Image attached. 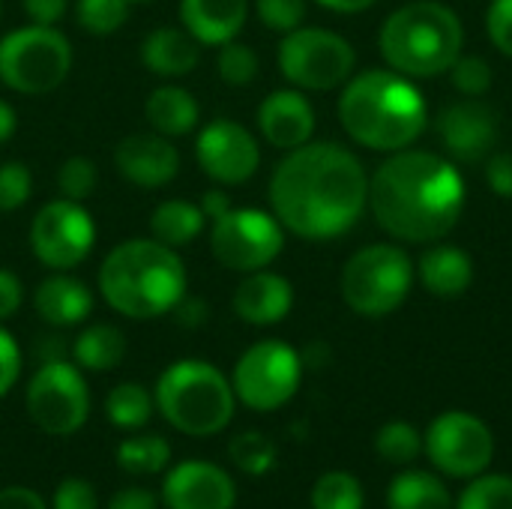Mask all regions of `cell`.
I'll return each instance as SVG.
<instances>
[{
    "label": "cell",
    "mask_w": 512,
    "mask_h": 509,
    "mask_svg": "<svg viewBox=\"0 0 512 509\" xmlns=\"http://www.w3.org/2000/svg\"><path fill=\"white\" fill-rule=\"evenodd\" d=\"M369 207V174L342 144L309 141L276 165L270 177V213L303 240L348 234Z\"/></svg>",
    "instance_id": "obj_1"
},
{
    "label": "cell",
    "mask_w": 512,
    "mask_h": 509,
    "mask_svg": "<svg viewBox=\"0 0 512 509\" xmlns=\"http://www.w3.org/2000/svg\"><path fill=\"white\" fill-rule=\"evenodd\" d=\"M369 207L378 225L405 243L444 240L465 210L459 168L429 150H396L369 177Z\"/></svg>",
    "instance_id": "obj_2"
},
{
    "label": "cell",
    "mask_w": 512,
    "mask_h": 509,
    "mask_svg": "<svg viewBox=\"0 0 512 509\" xmlns=\"http://www.w3.org/2000/svg\"><path fill=\"white\" fill-rule=\"evenodd\" d=\"M189 273L177 249L153 237L117 243L99 264L102 300L129 321H153L186 297Z\"/></svg>",
    "instance_id": "obj_3"
},
{
    "label": "cell",
    "mask_w": 512,
    "mask_h": 509,
    "mask_svg": "<svg viewBox=\"0 0 512 509\" xmlns=\"http://www.w3.org/2000/svg\"><path fill=\"white\" fill-rule=\"evenodd\" d=\"M339 123L351 141L378 153H396L423 135L429 108L408 75L396 69H369L345 81Z\"/></svg>",
    "instance_id": "obj_4"
},
{
    "label": "cell",
    "mask_w": 512,
    "mask_h": 509,
    "mask_svg": "<svg viewBox=\"0 0 512 509\" xmlns=\"http://www.w3.org/2000/svg\"><path fill=\"white\" fill-rule=\"evenodd\" d=\"M378 45L390 69L408 78H435L450 72L465 51V27L450 6L414 0L387 15Z\"/></svg>",
    "instance_id": "obj_5"
},
{
    "label": "cell",
    "mask_w": 512,
    "mask_h": 509,
    "mask_svg": "<svg viewBox=\"0 0 512 509\" xmlns=\"http://www.w3.org/2000/svg\"><path fill=\"white\" fill-rule=\"evenodd\" d=\"M156 411L183 435L210 438L219 435L237 408L231 378H225L207 360H177L171 363L153 390Z\"/></svg>",
    "instance_id": "obj_6"
},
{
    "label": "cell",
    "mask_w": 512,
    "mask_h": 509,
    "mask_svg": "<svg viewBox=\"0 0 512 509\" xmlns=\"http://www.w3.org/2000/svg\"><path fill=\"white\" fill-rule=\"evenodd\" d=\"M414 264L396 243H372L348 258L339 291L351 312L363 318L393 315L411 294Z\"/></svg>",
    "instance_id": "obj_7"
},
{
    "label": "cell",
    "mask_w": 512,
    "mask_h": 509,
    "mask_svg": "<svg viewBox=\"0 0 512 509\" xmlns=\"http://www.w3.org/2000/svg\"><path fill=\"white\" fill-rule=\"evenodd\" d=\"M72 42L57 27L27 24L0 36V84L24 96L57 90L72 72Z\"/></svg>",
    "instance_id": "obj_8"
},
{
    "label": "cell",
    "mask_w": 512,
    "mask_h": 509,
    "mask_svg": "<svg viewBox=\"0 0 512 509\" xmlns=\"http://www.w3.org/2000/svg\"><path fill=\"white\" fill-rule=\"evenodd\" d=\"M303 381V354L282 339H261L240 354L231 387L240 405L270 414L285 408Z\"/></svg>",
    "instance_id": "obj_9"
},
{
    "label": "cell",
    "mask_w": 512,
    "mask_h": 509,
    "mask_svg": "<svg viewBox=\"0 0 512 509\" xmlns=\"http://www.w3.org/2000/svg\"><path fill=\"white\" fill-rule=\"evenodd\" d=\"M354 45L324 27H297L279 42V72L297 90H333L354 75Z\"/></svg>",
    "instance_id": "obj_10"
},
{
    "label": "cell",
    "mask_w": 512,
    "mask_h": 509,
    "mask_svg": "<svg viewBox=\"0 0 512 509\" xmlns=\"http://www.w3.org/2000/svg\"><path fill=\"white\" fill-rule=\"evenodd\" d=\"M285 249L282 222L258 207H231L210 222V252L234 273H255L270 267Z\"/></svg>",
    "instance_id": "obj_11"
},
{
    "label": "cell",
    "mask_w": 512,
    "mask_h": 509,
    "mask_svg": "<svg viewBox=\"0 0 512 509\" xmlns=\"http://www.w3.org/2000/svg\"><path fill=\"white\" fill-rule=\"evenodd\" d=\"M27 417L45 435H75L90 417V390L75 363L63 357L39 363L27 384Z\"/></svg>",
    "instance_id": "obj_12"
},
{
    "label": "cell",
    "mask_w": 512,
    "mask_h": 509,
    "mask_svg": "<svg viewBox=\"0 0 512 509\" xmlns=\"http://www.w3.org/2000/svg\"><path fill=\"white\" fill-rule=\"evenodd\" d=\"M423 453L444 477L474 480L492 468L495 435L486 420L471 411H444L429 423L423 435Z\"/></svg>",
    "instance_id": "obj_13"
},
{
    "label": "cell",
    "mask_w": 512,
    "mask_h": 509,
    "mask_svg": "<svg viewBox=\"0 0 512 509\" xmlns=\"http://www.w3.org/2000/svg\"><path fill=\"white\" fill-rule=\"evenodd\" d=\"M96 246V222L81 201L54 198L42 204L30 222L33 258L48 270H72L90 258Z\"/></svg>",
    "instance_id": "obj_14"
},
{
    "label": "cell",
    "mask_w": 512,
    "mask_h": 509,
    "mask_svg": "<svg viewBox=\"0 0 512 509\" xmlns=\"http://www.w3.org/2000/svg\"><path fill=\"white\" fill-rule=\"evenodd\" d=\"M198 168L219 186L249 183L261 165L258 138L237 120L219 117L207 123L195 138Z\"/></svg>",
    "instance_id": "obj_15"
},
{
    "label": "cell",
    "mask_w": 512,
    "mask_h": 509,
    "mask_svg": "<svg viewBox=\"0 0 512 509\" xmlns=\"http://www.w3.org/2000/svg\"><path fill=\"white\" fill-rule=\"evenodd\" d=\"M438 138L444 141L447 153L459 162H480L492 153L501 135V117L483 99L465 96L450 102L435 120Z\"/></svg>",
    "instance_id": "obj_16"
},
{
    "label": "cell",
    "mask_w": 512,
    "mask_h": 509,
    "mask_svg": "<svg viewBox=\"0 0 512 509\" xmlns=\"http://www.w3.org/2000/svg\"><path fill=\"white\" fill-rule=\"evenodd\" d=\"M162 501L168 509H234L237 486L225 468L204 459H189L168 471Z\"/></svg>",
    "instance_id": "obj_17"
},
{
    "label": "cell",
    "mask_w": 512,
    "mask_h": 509,
    "mask_svg": "<svg viewBox=\"0 0 512 509\" xmlns=\"http://www.w3.org/2000/svg\"><path fill=\"white\" fill-rule=\"evenodd\" d=\"M114 168L141 189H162L180 174V153L159 132H132L114 147Z\"/></svg>",
    "instance_id": "obj_18"
},
{
    "label": "cell",
    "mask_w": 512,
    "mask_h": 509,
    "mask_svg": "<svg viewBox=\"0 0 512 509\" xmlns=\"http://www.w3.org/2000/svg\"><path fill=\"white\" fill-rule=\"evenodd\" d=\"M258 132L264 141L276 150H297L312 141L315 132V108L306 99L303 90L285 87L273 90L261 105H258Z\"/></svg>",
    "instance_id": "obj_19"
},
{
    "label": "cell",
    "mask_w": 512,
    "mask_h": 509,
    "mask_svg": "<svg viewBox=\"0 0 512 509\" xmlns=\"http://www.w3.org/2000/svg\"><path fill=\"white\" fill-rule=\"evenodd\" d=\"M231 309L240 321H246L252 327H273L291 315L294 285L267 267L246 273V279L234 288Z\"/></svg>",
    "instance_id": "obj_20"
},
{
    "label": "cell",
    "mask_w": 512,
    "mask_h": 509,
    "mask_svg": "<svg viewBox=\"0 0 512 509\" xmlns=\"http://www.w3.org/2000/svg\"><path fill=\"white\" fill-rule=\"evenodd\" d=\"M33 309L51 327H75L90 318L93 291L72 270H51L33 291Z\"/></svg>",
    "instance_id": "obj_21"
},
{
    "label": "cell",
    "mask_w": 512,
    "mask_h": 509,
    "mask_svg": "<svg viewBox=\"0 0 512 509\" xmlns=\"http://www.w3.org/2000/svg\"><path fill=\"white\" fill-rule=\"evenodd\" d=\"M249 0H180V27L198 45H225L240 36Z\"/></svg>",
    "instance_id": "obj_22"
},
{
    "label": "cell",
    "mask_w": 512,
    "mask_h": 509,
    "mask_svg": "<svg viewBox=\"0 0 512 509\" xmlns=\"http://www.w3.org/2000/svg\"><path fill=\"white\" fill-rule=\"evenodd\" d=\"M141 63L156 75V78H183L189 75L198 60H201V51H198V42L183 30V27H153L144 39H141Z\"/></svg>",
    "instance_id": "obj_23"
},
{
    "label": "cell",
    "mask_w": 512,
    "mask_h": 509,
    "mask_svg": "<svg viewBox=\"0 0 512 509\" xmlns=\"http://www.w3.org/2000/svg\"><path fill=\"white\" fill-rule=\"evenodd\" d=\"M420 282L432 297H462L474 282V258L459 246L438 243L420 258Z\"/></svg>",
    "instance_id": "obj_24"
},
{
    "label": "cell",
    "mask_w": 512,
    "mask_h": 509,
    "mask_svg": "<svg viewBox=\"0 0 512 509\" xmlns=\"http://www.w3.org/2000/svg\"><path fill=\"white\" fill-rule=\"evenodd\" d=\"M144 117L150 123L153 132L165 135V138H183L189 132L198 129L201 120V108L195 93H189L180 84H162L156 87L147 102H144Z\"/></svg>",
    "instance_id": "obj_25"
},
{
    "label": "cell",
    "mask_w": 512,
    "mask_h": 509,
    "mask_svg": "<svg viewBox=\"0 0 512 509\" xmlns=\"http://www.w3.org/2000/svg\"><path fill=\"white\" fill-rule=\"evenodd\" d=\"M204 228H207V216L201 213V207L183 198H168L156 204V210L150 213V237L177 252L192 240H198Z\"/></svg>",
    "instance_id": "obj_26"
},
{
    "label": "cell",
    "mask_w": 512,
    "mask_h": 509,
    "mask_svg": "<svg viewBox=\"0 0 512 509\" xmlns=\"http://www.w3.org/2000/svg\"><path fill=\"white\" fill-rule=\"evenodd\" d=\"M387 509H456V501L438 474L402 471L387 486Z\"/></svg>",
    "instance_id": "obj_27"
},
{
    "label": "cell",
    "mask_w": 512,
    "mask_h": 509,
    "mask_svg": "<svg viewBox=\"0 0 512 509\" xmlns=\"http://www.w3.org/2000/svg\"><path fill=\"white\" fill-rule=\"evenodd\" d=\"M72 357L78 369L111 372L126 357V336L114 324H90L72 342Z\"/></svg>",
    "instance_id": "obj_28"
},
{
    "label": "cell",
    "mask_w": 512,
    "mask_h": 509,
    "mask_svg": "<svg viewBox=\"0 0 512 509\" xmlns=\"http://www.w3.org/2000/svg\"><path fill=\"white\" fill-rule=\"evenodd\" d=\"M153 411H156L153 393H147L135 381H123V384L111 387V393L105 396V417L114 429H123V432L144 429L150 423Z\"/></svg>",
    "instance_id": "obj_29"
},
{
    "label": "cell",
    "mask_w": 512,
    "mask_h": 509,
    "mask_svg": "<svg viewBox=\"0 0 512 509\" xmlns=\"http://www.w3.org/2000/svg\"><path fill=\"white\" fill-rule=\"evenodd\" d=\"M171 462V444L162 435H135L117 447V465L126 474H159Z\"/></svg>",
    "instance_id": "obj_30"
},
{
    "label": "cell",
    "mask_w": 512,
    "mask_h": 509,
    "mask_svg": "<svg viewBox=\"0 0 512 509\" xmlns=\"http://www.w3.org/2000/svg\"><path fill=\"white\" fill-rule=\"evenodd\" d=\"M378 456L393 468H408L423 456V435L408 420H390L375 435Z\"/></svg>",
    "instance_id": "obj_31"
},
{
    "label": "cell",
    "mask_w": 512,
    "mask_h": 509,
    "mask_svg": "<svg viewBox=\"0 0 512 509\" xmlns=\"http://www.w3.org/2000/svg\"><path fill=\"white\" fill-rule=\"evenodd\" d=\"M228 456H231L234 468L243 471L246 477H264L279 462V450L264 432H240L228 444Z\"/></svg>",
    "instance_id": "obj_32"
},
{
    "label": "cell",
    "mask_w": 512,
    "mask_h": 509,
    "mask_svg": "<svg viewBox=\"0 0 512 509\" xmlns=\"http://www.w3.org/2000/svg\"><path fill=\"white\" fill-rule=\"evenodd\" d=\"M366 492L348 471H327L312 486V509H363Z\"/></svg>",
    "instance_id": "obj_33"
},
{
    "label": "cell",
    "mask_w": 512,
    "mask_h": 509,
    "mask_svg": "<svg viewBox=\"0 0 512 509\" xmlns=\"http://www.w3.org/2000/svg\"><path fill=\"white\" fill-rule=\"evenodd\" d=\"M129 0H75V21L90 36H111L129 18Z\"/></svg>",
    "instance_id": "obj_34"
},
{
    "label": "cell",
    "mask_w": 512,
    "mask_h": 509,
    "mask_svg": "<svg viewBox=\"0 0 512 509\" xmlns=\"http://www.w3.org/2000/svg\"><path fill=\"white\" fill-rule=\"evenodd\" d=\"M456 509H512V477L507 474H480L468 480L459 495Z\"/></svg>",
    "instance_id": "obj_35"
},
{
    "label": "cell",
    "mask_w": 512,
    "mask_h": 509,
    "mask_svg": "<svg viewBox=\"0 0 512 509\" xmlns=\"http://www.w3.org/2000/svg\"><path fill=\"white\" fill-rule=\"evenodd\" d=\"M258 69H261V60L255 54L252 45H243L237 39L219 45V57H216V72L225 84L231 87H246L258 78Z\"/></svg>",
    "instance_id": "obj_36"
},
{
    "label": "cell",
    "mask_w": 512,
    "mask_h": 509,
    "mask_svg": "<svg viewBox=\"0 0 512 509\" xmlns=\"http://www.w3.org/2000/svg\"><path fill=\"white\" fill-rule=\"evenodd\" d=\"M96 183H99V171L87 156H69L57 168V192H60V198L84 204L93 195Z\"/></svg>",
    "instance_id": "obj_37"
},
{
    "label": "cell",
    "mask_w": 512,
    "mask_h": 509,
    "mask_svg": "<svg viewBox=\"0 0 512 509\" xmlns=\"http://www.w3.org/2000/svg\"><path fill=\"white\" fill-rule=\"evenodd\" d=\"M450 78H453V87L462 93V96H486L492 81H495V72L489 66V60H483L480 54H459V60L450 66Z\"/></svg>",
    "instance_id": "obj_38"
},
{
    "label": "cell",
    "mask_w": 512,
    "mask_h": 509,
    "mask_svg": "<svg viewBox=\"0 0 512 509\" xmlns=\"http://www.w3.org/2000/svg\"><path fill=\"white\" fill-rule=\"evenodd\" d=\"M33 195V174L24 162L0 165V213L21 210Z\"/></svg>",
    "instance_id": "obj_39"
},
{
    "label": "cell",
    "mask_w": 512,
    "mask_h": 509,
    "mask_svg": "<svg viewBox=\"0 0 512 509\" xmlns=\"http://www.w3.org/2000/svg\"><path fill=\"white\" fill-rule=\"evenodd\" d=\"M258 21L273 33H291L303 27L306 18V0H255Z\"/></svg>",
    "instance_id": "obj_40"
},
{
    "label": "cell",
    "mask_w": 512,
    "mask_h": 509,
    "mask_svg": "<svg viewBox=\"0 0 512 509\" xmlns=\"http://www.w3.org/2000/svg\"><path fill=\"white\" fill-rule=\"evenodd\" d=\"M486 33L501 54L512 57V0H492L486 12Z\"/></svg>",
    "instance_id": "obj_41"
},
{
    "label": "cell",
    "mask_w": 512,
    "mask_h": 509,
    "mask_svg": "<svg viewBox=\"0 0 512 509\" xmlns=\"http://www.w3.org/2000/svg\"><path fill=\"white\" fill-rule=\"evenodd\" d=\"M54 509H99L96 501V489L81 480V477H66L57 489H54Z\"/></svg>",
    "instance_id": "obj_42"
},
{
    "label": "cell",
    "mask_w": 512,
    "mask_h": 509,
    "mask_svg": "<svg viewBox=\"0 0 512 509\" xmlns=\"http://www.w3.org/2000/svg\"><path fill=\"white\" fill-rule=\"evenodd\" d=\"M21 375V348L12 333L0 324V399L18 384Z\"/></svg>",
    "instance_id": "obj_43"
},
{
    "label": "cell",
    "mask_w": 512,
    "mask_h": 509,
    "mask_svg": "<svg viewBox=\"0 0 512 509\" xmlns=\"http://www.w3.org/2000/svg\"><path fill=\"white\" fill-rule=\"evenodd\" d=\"M21 9L30 24L57 27L63 15L69 12V0H21Z\"/></svg>",
    "instance_id": "obj_44"
},
{
    "label": "cell",
    "mask_w": 512,
    "mask_h": 509,
    "mask_svg": "<svg viewBox=\"0 0 512 509\" xmlns=\"http://www.w3.org/2000/svg\"><path fill=\"white\" fill-rule=\"evenodd\" d=\"M486 183L492 186L495 195L512 198V153H492L486 165Z\"/></svg>",
    "instance_id": "obj_45"
},
{
    "label": "cell",
    "mask_w": 512,
    "mask_h": 509,
    "mask_svg": "<svg viewBox=\"0 0 512 509\" xmlns=\"http://www.w3.org/2000/svg\"><path fill=\"white\" fill-rule=\"evenodd\" d=\"M21 303H24V285H21V279L12 270L0 267V324L9 321L21 309Z\"/></svg>",
    "instance_id": "obj_46"
},
{
    "label": "cell",
    "mask_w": 512,
    "mask_h": 509,
    "mask_svg": "<svg viewBox=\"0 0 512 509\" xmlns=\"http://www.w3.org/2000/svg\"><path fill=\"white\" fill-rule=\"evenodd\" d=\"M0 509H48L42 495L27 486H9L0 489Z\"/></svg>",
    "instance_id": "obj_47"
},
{
    "label": "cell",
    "mask_w": 512,
    "mask_h": 509,
    "mask_svg": "<svg viewBox=\"0 0 512 509\" xmlns=\"http://www.w3.org/2000/svg\"><path fill=\"white\" fill-rule=\"evenodd\" d=\"M108 509H159V504H156V495L150 489L129 486V489H120L108 501Z\"/></svg>",
    "instance_id": "obj_48"
},
{
    "label": "cell",
    "mask_w": 512,
    "mask_h": 509,
    "mask_svg": "<svg viewBox=\"0 0 512 509\" xmlns=\"http://www.w3.org/2000/svg\"><path fill=\"white\" fill-rule=\"evenodd\" d=\"M174 318H177V324H183V327H201L204 321H207V306H204V300H198V297H183L177 306H174Z\"/></svg>",
    "instance_id": "obj_49"
},
{
    "label": "cell",
    "mask_w": 512,
    "mask_h": 509,
    "mask_svg": "<svg viewBox=\"0 0 512 509\" xmlns=\"http://www.w3.org/2000/svg\"><path fill=\"white\" fill-rule=\"evenodd\" d=\"M198 207H201V213L207 216V222H213V219H219L222 213H228L234 204H231V198H228L222 189H210V192H204V198L198 201Z\"/></svg>",
    "instance_id": "obj_50"
},
{
    "label": "cell",
    "mask_w": 512,
    "mask_h": 509,
    "mask_svg": "<svg viewBox=\"0 0 512 509\" xmlns=\"http://www.w3.org/2000/svg\"><path fill=\"white\" fill-rule=\"evenodd\" d=\"M315 3H321V6H324V9H330V12L357 15V12H366V9H372L378 0H315Z\"/></svg>",
    "instance_id": "obj_51"
},
{
    "label": "cell",
    "mask_w": 512,
    "mask_h": 509,
    "mask_svg": "<svg viewBox=\"0 0 512 509\" xmlns=\"http://www.w3.org/2000/svg\"><path fill=\"white\" fill-rule=\"evenodd\" d=\"M15 126H18V114H15V108H12L6 99H0V144H6V141L15 135Z\"/></svg>",
    "instance_id": "obj_52"
},
{
    "label": "cell",
    "mask_w": 512,
    "mask_h": 509,
    "mask_svg": "<svg viewBox=\"0 0 512 509\" xmlns=\"http://www.w3.org/2000/svg\"><path fill=\"white\" fill-rule=\"evenodd\" d=\"M129 3H141V0H129Z\"/></svg>",
    "instance_id": "obj_53"
},
{
    "label": "cell",
    "mask_w": 512,
    "mask_h": 509,
    "mask_svg": "<svg viewBox=\"0 0 512 509\" xmlns=\"http://www.w3.org/2000/svg\"><path fill=\"white\" fill-rule=\"evenodd\" d=\"M0 12H3V0H0Z\"/></svg>",
    "instance_id": "obj_54"
}]
</instances>
